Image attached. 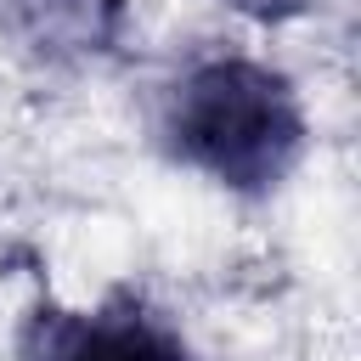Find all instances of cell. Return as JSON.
Here are the masks:
<instances>
[{"label": "cell", "mask_w": 361, "mask_h": 361, "mask_svg": "<svg viewBox=\"0 0 361 361\" xmlns=\"http://www.w3.org/2000/svg\"><path fill=\"white\" fill-rule=\"evenodd\" d=\"M164 130H169L175 158L209 169L214 180L237 192L276 186L305 141V118L288 79L243 56L192 68L175 85Z\"/></svg>", "instance_id": "cell-1"}, {"label": "cell", "mask_w": 361, "mask_h": 361, "mask_svg": "<svg viewBox=\"0 0 361 361\" xmlns=\"http://www.w3.org/2000/svg\"><path fill=\"white\" fill-rule=\"evenodd\" d=\"M237 6H248V11H288V6H299V0H237Z\"/></svg>", "instance_id": "cell-4"}, {"label": "cell", "mask_w": 361, "mask_h": 361, "mask_svg": "<svg viewBox=\"0 0 361 361\" xmlns=\"http://www.w3.org/2000/svg\"><path fill=\"white\" fill-rule=\"evenodd\" d=\"M118 23H124L118 0H17V28L45 56L107 51Z\"/></svg>", "instance_id": "cell-3"}, {"label": "cell", "mask_w": 361, "mask_h": 361, "mask_svg": "<svg viewBox=\"0 0 361 361\" xmlns=\"http://www.w3.org/2000/svg\"><path fill=\"white\" fill-rule=\"evenodd\" d=\"M34 361H197L158 316L118 299L102 310H34L28 322Z\"/></svg>", "instance_id": "cell-2"}]
</instances>
